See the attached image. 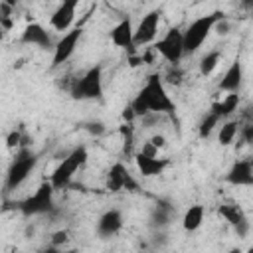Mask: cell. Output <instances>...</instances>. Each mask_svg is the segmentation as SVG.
I'll return each instance as SVG.
<instances>
[{"label": "cell", "mask_w": 253, "mask_h": 253, "mask_svg": "<svg viewBox=\"0 0 253 253\" xmlns=\"http://www.w3.org/2000/svg\"><path fill=\"white\" fill-rule=\"evenodd\" d=\"M4 36H6V30H4V28H2V26H0V42H2V40H4Z\"/></svg>", "instance_id": "d6a6232c"}, {"label": "cell", "mask_w": 253, "mask_h": 253, "mask_svg": "<svg viewBox=\"0 0 253 253\" xmlns=\"http://www.w3.org/2000/svg\"><path fill=\"white\" fill-rule=\"evenodd\" d=\"M239 132H241V142H243V144L253 142V125H251V123L239 126Z\"/></svg>", "instance_id": "83f0119b"}, {"label": "cell", "mask_w": 253, "mask_h": 253, "mask_svg": "<svg viewBox=\"0 0 253 253\" xmlns=\"http://www.w3.org/2000/svg\"><path fill=\"white\" fill-rule=\"evenodd\" d=\"M81 34L83 30L77 26V28H71L69 32H65L53 45V57H51V67H59L63 65L65 61H69V57L75 53V47L81 40Z\"/></svg>", "instance_id": "ba28073f"}, {"label": "cell", "mask_w": 253, "mask_h": 253, "mask_svg": "<svg viewBox=\"0 0 253 253\" xmlns=\"http://www.w3.org/2000/svg\"><path fill=\"white\" fill-rule=\"evenodd\" d=\"M217 123H219V119H217L215 115L208 113V115L202 119L200 126H198V134H200V138H208V136L211 134V130L217 126Z\"/></svg>", "instance_id": "603a6c76"}, {"label": "cell", "mask_w": 253, "mask_h": 253, "mask_svg": "<svg viewBox=\"0 0 253 253\" xmlns=\"http://www.w3.org/2000/svg\"><path fill=\"white\" fill-rule=\"evenodd\" d=\"M158 26H160V10L146 12L142 16V20L138 22V26L134 28L132 43L134 45H148L150 42H154V38L158 34Z\"/></svg>", "instance_id": "9c48e42d"}, {"label": "cell", "mask_w": 253, "mask_h": 253, "mask_svg": "<svg viewBox=\"0 0 253 253\" xmlns=\"http://www.w3.org/2000/svg\"><path fill=\"white\" fill-rule=\"evenodd\" d=\"M172 217V210L170 208H164V206H158L152 213V223L154 225H166Z\"/></svg>", "instance_id": "cb8c5ba5"}, {"label": "cell", "mask_w": 253, "mask_h": 253, "mask_svg": "<svg viewBox=\"0 0 253 253\" xmlns=\"http://www.w3.org/2000/svg\"><path fill=\"white\" fill-rule=\"evenodd\" d=\"M67 243H69V231L59 229V231H55V233L51 235V243H49V245H53V247H63V245H67Z\"/></svg>", "instance_id": "484cf974"}, {"label": "cell", "mask_w": 253, "mask_h": 253, "mask_svg": "<svg viewBox=\"0 0 253 253\" xmlns=\"http://www.w3.org/2000/svg\"><path fill=\"white\" fill-rule=\"evenodd\" d=\"M87 162V148L85 146H77L73 148L69 154H65L61 158V162L55 166V170L49 176V184L53 186V190H63L71 184L75 172Z\"/></svg>", "instance_id": "5b68a950"}, {"label": "cell", "mask_w": 253, "mask_h": 253, "mask_svg": "<svg viewBox=\"0 0 253 253\" xmlns=\"http://www.w3.org/2000/svg\"><path fill=\"white\" fill-rule=\"evenodd\" d=\"M204 213H206L204 206H200V204L190 206V208L186 210L184 217H182V227H184L186 231H190V233H192V231H198L200 225H202V221H204Z\"/></svg>", "instance_id": "d6986e66"}, {"label": "cell", "mask_w": 253, "mask_h": 253, "mask_svg": "<svg viewBox=\"0 0 253 253\" xmlns=\"http://www.w3.org/2000/svg\"><path fill=\"white\" fill-rule=\"evenodd\" d=\"M36 164H38V156L30 146L18 148L16 156L12 158V162H10L8 170H6V182H4L6 192H12V190L20 188L30 178V174L36 168Z\"/></svg>", "instance_id": "3957f363"}, {"label": "cell", "mask_w": 253, "mask_h": 253, "mask_svg": "<svg viewBox=\"0 0 253 253\" xmlns=\"http://www.w3.org/2000/svg\"><path fill=\"white\" fill-rule=\"evenodd\" d=\"M217 213H219L225 221H229L233 227H235L237 223H241V221L247 219V215H245V211H243V208H241L239 204H221V206L217 208Z\"/></svg>", "instance_id": "ffe728a7"}, {"label": "cell", "mask_w": 253, "mask_h": 253, "mask_svg": "<svg viewBox=\"0 0 253 253\" xmlns=\"http://www.w3.org/2000/svg\"><path fill=\"white\" fill-rule=\"evenodd\" d=\"M40 253H75V251H65L63 247H53V245H47V247H43Z\"/></svg>", "instance_id": "1f68e13d"}, {"label": "cell", "mask_w": 253, "mask_h": 253, "mask_svg": "<svg viewBox=\"0 0 253 253\" xmlns=\"http://www.w3.org/2000/svg\"><path fill=\"white\" fill-rule=\"evenodd\" d=\"M241 81H243V65L239 59H235L229 65V69L223 73V77L219 81V89L225 93H237L241 87Z\"/></svg>", "instance_id": "e0dca14e"}, {"label": "cell", "mask_w": 253, "mask_h": 253, "mask_svg": "<svg viewBox=\"0 0 253 253\" xmlns=\"http://www.w3.org/2000/svg\"><path fill=\"white\" fill-rule=\"evenodd\" d=\"M22 138H24V130H22V128H14V130L6 136V146H8V148H20V146H22Z\"/></svg>", "instance_id": "d4e9b609"}, {"label": "cell", "mask_w": 253, "mask_h": 253, "mask_svg": "<svg viewBox=\"0 0 253 253\" xmlns=\"http://www.w3.org/2000/svg\"><path fill=\"white\" fill-rule=\"evenodd\" d=\"M239 121H225L221 126H219V132H217V140L221 146H227L235 140V136L239 134Z\"/></svg>", "instance_id": "44dd1931"}, {"label": "cell", "mask_w": 253, "mask_h": 253, "mask_svg": "<svg viewBox=\"0 0 253 253\" xmlns=\"http://www.w3.org/2000/svg\"><path fill=\"white\" fill-rule=\"evenodd\" d=\"M83 128H85V130H89V132H91V134H95V136H99V134H103V132H105V125H103V123H99V121L85 123V125H83Z\"/></svg>", "instance_id": "4316f807"}, {"label": "cell", "mask_w": 253, "mask_h": 253, "mask_svg": "<svg viewBox=\"0 0 253 253\" xmlns=\"http://www.w3.org/2000/svg\"><path fill=\"white\" fill-rule=\"evenodd\" d=\"M132 34H134V28H132L130 18H123L117 26H113V30L109 32V38H111V42H113L117 47L128 49V47L134 45V43H132Z\"/></svg>", "instance_id": "9a60e30c"}, {"label": "cell", "mask_w": 253, "mask_h": 253, "mask_svg": "<svg viewBox=\"0 0 253 253\" xmlns=\"http://www.w3.org/2000/svg\"><path fill=\"white\" fill-rule=\"evenodd\" d=\"M247 253H251V249H249V251H247Z\"/></svg>", "instance_id": "e575fe53"}, {"label": "cell", "mask_w": 253, "mask_h": 253, "mask_svg": "<svg viewBox=\"0 0 253 253\" xmlns=\"http://www.w3.org/2000/svg\"><path fill=\"white\" fill-rule=\"evenodd\" d=\"M69 93L77 101H101L103 99V67L93 65L81 77L73 79Z\"/></svg>", "instance_id": "277c9868"}, {"label": "cell", "mask_w": 253, "mask_h": 253, "mask_svg": "<svg viewBox=\"0 0 253 253\" xmlns=\"http://www.w3.org/2000/svg\"><path fill=\"white\" fill-rule=\"evenodd\" d=\"M225 180L231 186H253V164L249 158L235 160L225 174Z\"/></svg>", "instance_id": "4fadbf2b"}, {"label": "cell", "mask_w": 253, "mask_h": 253, "mask_svg": "<svg viewBox=\"0 0 253 253\" xmlns=\"http://www.w3.org/2000/svg\"><path fill=\"white\" fill-rule=\"evenodd\" d=\"M235 231H237V235H239V237H245V235L249 233V221L245 219V221L237 223V225H235Z\"/></svg>", "instance_id": "4dcf8cb0"}, {"label": "cell", "mask_w": 253, "mask_h": 253, "mask_svg": "<svg viewBox=\"0 0 253 253\" xmlns=\"http://www.w3.org/2000/svg\"><path fill=\"white\" fill-rule=\"evenodd\" d=\"M138 152H140V154H144V156H158V150H156L148 140L142 144V148H140Z\"/></svg>", "instance_id": "f546056e"}, {"label": "cell", "mask_w": 253, "mask_h": 253, "mask_svg": "<svg viewBox=\"0 0 253 253\" xmlns=\"http://www.w3.org/2000/svg\"><path fill=\"white\" fill-rule=\"evenodd\" d=\"M53 192L55 190L49 184V180L47 182H42L32 196H28L24 202L18 204L20 211L24 215H28V217L30 215H42V213L51 211L53 210Z\"/></svg>", "instance_id": "8992f818"}, {"label": "cell", "mask_w": 253, "mask_h": 253, "mask_svg": "<svg viewBox=\"0 0 253 253\" xmlns=\"http://www.w3.org/2000/svg\"><path fill=\"white\" fill-rule=\"evenodd\" d=\"M219 61H221V51L219 49H213V51L206 53L202 57V61H200V73L206 75V77L211 75L215 71V67L219 65Z\"/></svg>", "instance_id": "7402d4cb"}, {"label": "cell", "mask_w": 253, "mask_h": 253, "mask_svg": "<svg viewBox=\"0 0 253 253\" xmlns=\"http://www.w3.org/2000/svg\"><path fill=\"white\" fill-rule=\"evenodd\" d=\"M123 223H125V219H123L121 210L111 208V210L103 211L101 217L97 219V233L101 237H113L123 229Z\"/></svg>", "instance_id": "5bb4252c"}, {"label": "cell", "mask_w": 253, "mask_h": 253, "mask_svg": "<svg viewBox=\"0 0 253 253\" xmlns=\"http://www.w3.org/2000/svg\"><path fill=\"white\" fill-rule=\"evenodd\" d=\"M237 105H239V95L237 93H227L221 101H217V103H213L211 105V115H215L219 121L221 119H227L231 113H235L237 111Z\"/></svg>", "instance_id": "ac0fdd59"}, {"label": "cell", "mask_w": 253, "mask_h": 253, "mask_svg": "<svg viewBox=\"0 0 253 253\" xmlns=\"http://www.w3.org/2000/svg\"><path fill=\"white\" fill-rule=\"evenodd\" d=\"M79 2L77 0H65L61 2L53 14L49 16V26L57 32H69L71 30V24L75 20V10H77Z\"/></svg>", "instance_id": "8fae6325"}, {"label": "cell", "mask_w": 253, "mask_h": 253, "mask_svg": "<svg viewBox=\"0 0 253 253\" xmlns=\"http://www.w3.org/2000/svg\"><path fill=\"white\" fill-rule=\"evenodd\" d=\"M134 160H136V168L142 176L150 178V176H158L166 170V166L170 164L166 158H160V156H144L140 152L134 154Z\"/></svg>", "instance_id": "2e32d148"}, {"label": "cell", "mask_w": 253, "mask_h": 253, "mask_svg": "<svg viewBox=\"0 0 253 253\" xmlns=\"http://www.w3.org/2000/svg\"><path fill=\"white\" fill-rule=\"evenodd\" d=\"M229 253H243L239 247H233V249H229Z\"/></svg>", "instance_id": "836d02e7"}, {"label": "cell", "mask_w": 253, "mask_h": 253, "mask_svg": "<svg viewBox=\"0 0 253 253\" xmlns=\"http://www.w3.org/2000/svg\"><path fill=\"white\" fill-rule=\"evenodd\" d=\"M148 142H150L156 150H160V148H164V146H166V138H164L162 134H154V136H150V138H148Z\"/></svg>", "instance_id": "f1b7e54d"}, {"label": "cell", "mask_w": 253, "mask_h": 253, "mask_svg": "<svg viewBox=\"0 0 253 253\" xmlns=\"http://www.w3.org/2000/svg\"><path fill=\"white\" fill-rule=\"evenodd\" d=\"M156 51L170 63L176 65L180 63L184 55V43H182V30L180 28H170L162 40L156 42Z\"/></svg>", "instance_id": "52a82bcc"}, {"label": "cell", "mask_w": 253, "mask_h": 253, "mask_svg": "<svg viewBox=\"0 0 253 253\" xmlns=\"http://www.w3.org/2000/svg\"><path fill=\"white\" fill-rule=\"evenodd\" d=\"M225 16L221 12H211L206 16L196 18L186 30H182V43H184V55L186 53H196L202 43L208 40V36L211 34V30L215 28V24L219 20H223Z\"/></svg>", "instance_id": "7a4b0ae2"}, {"label": "cell", "mask_w": 253, "mask_h": 253, "mask_svg": "<svg viewBox=\"0 0 253 253\" xmlns=\"http://www.w3.org/2000/svg\"><path fill=\"white\" fill-rule=\"evenodd\" d=\"M130 109L134 113V117H144L148 113H156V115H172L176 111L174 101L170 99L166 87H164V79L160 73H152L148 75L146 83L142 85V89L136 93V97L130 103Z\"/></svg>", "instance_id": "6da1fadb"}, {"label": "cell", "mask_w": 253, "mask_h": 253, "mask_svg": "<svg viewBox=\"0 0 253 253\" xmlns=\"http://www.w3.org/2000/svg\"><path fill=\"white\" fill-rule=\"evenodd\" d=\"M22 43H28V45H38L42 49H53V40H51V34L38 22H32L24 28L22 32V38H20Z\"/></svg>", "instance_id": "7c38bea8"}, {"label": "cell", "mask_w": 253, "mask_h": 253, "mask_svg": "<svg viewBox=\"0 0 253 253\" xmlns=\"http://www.w3.org/2000/svg\"><path fill=\"white\" fill-rule=\"evenodd\" d=\"M105 186H107V190L113 192V194L123 192V190H128V192H136V190H138V184L132 180V176L128 174V170H126L121 162H117V164L111 166V170H109V174H107Z\"/></svg>", "instance_id": "30bf717a"}]
</instances>
